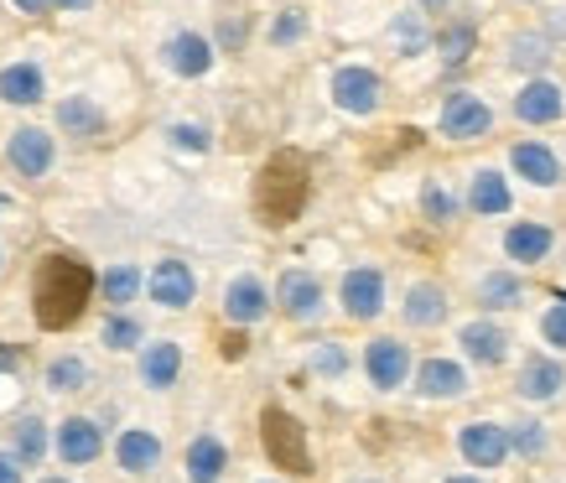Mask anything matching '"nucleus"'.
<instances>
[{"mask_svg": "<svg viewBox=\"0 0 566 483\" xmlns=\"http://www.w3.org/2000/svg\"><path fill=\"white\" fill-rule=\"evenodd\" d=\"M94 296V271L69 250H52L32 271V317L42 333H69L88 312Z\"/></svg>", "mask_w": 566, "mask_h": 483, "instance_id": "f257e3e1", "label": "nucleus"}, {"mask_svg": "<svg viewBox=\"0 0 566 483\" xmlns=\"http://www.w3.org/2000/svg\"><path fill=\"white\" fill-rule=\"evenodd\" d=\"M307 188H312V172L307 161L296 151H275L265 167H260V182H255V208L260 219L271 229H286L302 213V203H307Z\"/></svg>", "mask_w": 566, "mask_h": 483, "instance_id": "f03ea898", "label": "nucleus"}, {"mask_svg": "<svg viewBox=\"0 0 566 483\" xmlns=\"http://www.w3.org/2000/svg\"><path fill=\"white\" fill-rule=\"evenodd\" d=\"M260 442L271 452V463L281 473H296V479H307L312 473V452H307V432H302V421L292 411H265L260 416Z\"/></svg>", "mask_w": 566, "mask_h": 483, "instance_id": "7ed1b4c3", "label": "nucleus"}, {"mask_svg": "<svg viewBox=\"0 0 566 483\" xmlns=\"http://www.w3.org/2000/svg\"><path fill=\"white\" fill-rule=\"evenodd\" d=\"M0 156H6V167L17 177L36 182V177H48L52 167H57V140H52L42 125H17V130L6 136V146H0Z\"/></svg>", "mask_w": 566, "mask_h": 483, "instance_id": "20e7f679", "label": "nucleus"}, {"mask_svg": "<svg viewBox=\"0 0 566 483\" xmlns=\"http://www.w3.org/2000/svg\"><path fill=\"white\" fill-rule=\"evenodd\" d=\"M52 452H57V458H63L69 468L99 463V452H104V421H99V416H63V421L52 427Z\"/></svg>", "mask_w": 566, "mask_h": 483, "instance_id": "39448f33", "label": "nucleus"}, {"mask_svg": "<svg viewBox=\"0 0 566 483\" xmlns=\"http://www.w3.org/2000/svg\"><path fill=\"white\" fill-rule=\"evenodd\" d=\"M146 296H151L156 307H167V312H188L192 302H198V271H192L188 260H156L151 265V276H146Z\"/></svg>", "mask_w": 566, "mask_h": 483, "instance_id": "423d86ee", "label": "nucleus"}, {"mask_svg": "<svg viewBox=\"0 0 566 483\" xmlns=\"http://www.w3.org/2000/svg\"><path fill=\"white\" fill-rule=\"evenodd\" d=\"M271 286L255 276V271H240V276L223 286V323L229 328H255V323H265L271 317Z\"/></svg>", "mask_w": 566, "mask_h": 483, "instance_id": "0eeeda50", "label": "nucleus"}, {"mask_svg": "<svg viewBox=\"0 0 566 483\" xmlns=\"http://www.w3.org/2000/svg\"><path fill=\"white\" fill-rule=\"evenodd\" d=\"M275 307H281V317H292V323H317L327 312L323 281L312 276V271H302V265H292L286 276L275 281Z\"/></svg>", "mask_w": 566, "mask_h": 483, "instance_id": "6e6552de", "label": "nucleus"}, {"mask_svg": "<svg viewBox=\"0 0 566 483\" xmlns=\"http://www.w3.org/2000/svg\"><path fill=\"white\" fill-rule=\"evenodd\" d=\"M333 104L344 109V115H375L379 99H385V84H379V73L375 69H364V63H348V69L333 73Z\"/></svg>", "mask_w": 566, "mask_h": 483, "instance_id": "1a4fd4ad", "label": "nucleus"}, {"mask_svg": "<svg viewBox=\"0 0 566 483\" xmlns=\"http://www.w3.org/2000/svg\"><path fill=\"white\" fill-rule=\"evenodd\" d=\"M338 296H344V312L354 323H375L385 312V271L379 265H354L344 286H338Z\"/></svg>", "mask_w": 566, "mask_h": 483, "instance_id": "9d476101", "label": "nucleus"}, {"mask_svg": "<svg viewBox=\"0 0 566 483\" xmlns=\"http://www.w3.org/2000/svg\"><path fill=\"white\" fill-rule=\"evenodd\" d=\"M364 375L375 390H400V385L411 380V348L400 344V338H375V344L364 348Z\"/></svg>", "mask_w": 566, "mask_h": 483, "instance_id": "9b49d317", "label": "nucleus"}, {"mask_svg": "<svg viewBox=\"0 0 566 483\" xmlns=\"http://www.w3.org/2000/svg\"><path fill=\"white\" fill-rule=\"evenodd\" d=\"M161 437L151 432V427H125L120 437H115V468L120 473H130V479H146V473H156L161 468Z\"/></svg>", "mask_w": 566, "mask_h": 483, "instance_id": "f8f14e48", "label": "nucleus"}, {"mask_svg": "<svg viewBox=\"0 0 566 483\" xmlns=\"http://www.w3.org/2000/svg\"><path fill=\"white\" fill-rule=\"evenodd\" d=\"M161 63L177 73V78H208L213 73V42L203 32H172L167 48H161Z\"/></svg>", "mask_w": 566, "mask_h": 483, "instance_id": "ddd939ff", "label": "nucleus"}, {"mask_svg": "<svg viewBox=\"0 0 566 483\" xmlns=\"http://www.w3.org/2000/svg\"><path fill=\"white\" fill-rule=\"evenodd\" d=\"M42 99H48V73H42V63L21 57V63H6V69H0V104L32 109V104H42Z\"/></svg>", "mask_w": 566, "mask_h": 483, "instance_id": "4468645a", "label": "nucleus"}, {"mask_svg": "<svg viewBox=\"0 0 566 483\" xmlns=\"http://www.w3.org/2000/svg\"><path fill=\"white\" fill-rule=\"evenodd\" d=\"M136 375H140V385H146V390H172V385L182 380V344H172V338L140 344Z\"/></svg>", "mask_w": 566, "mask_h": 483, "instance_id": "2eb2a0df", "label": "nucleus"}, {"mask_svg": "<svg viewBox=\"0 0 566 483\" xmlns=\"http://www.w3.org/2000/svg\"><path fill=\"white\" fill-rule=\"evenodd\" d=\"M182 473H188V483H223V473H229V448H223L219 432H198L188 442V452H182Z\"/></svg>", "mask_w": 566, "mask_h": 483, "instance_id": "dca6fc26", "label": "nucleus"}, {"mask_svg": "<svg viewBox=\"0 0 566 483\" xmlns=\"http://www.w3.org/2000/svg\"><path fill=\"white\" fill-rule=\"evenodd\" d=\"M57 130L69 140H99L109 130V115H104L99 104L88 99V94H69V99H57Z\"/></svg>", "mask_w": 566, "mask_h": 483, "instance_id": "f3484780", "label": "nucleus"}, {"mask_svg": "<svg viewBox=\"0 0 566 483\" xmlns=\"http://www.w3.org/2000/svg\"><path fill=\"white\" fill-rule=\"evenodd\" d=\"M458 452H463L473 468H499L510 458V432L494 427V421H473V427L458 432Z\"/></svg>", "mask_w": 566, "mask_h": 483, "instance_id": "a211bd4d", "label": "nucleus"}, {"mask_svg": "<svg viewBox=\"0 0 566 483\" xmlns=\"http://www.w3.org/2000/svg\"><path fill=\"white\" fill-rule=\"evenodd\" d=\"M494 125V115H489V104L479 99V94H452V99L442 104V130L452 140H473L483 136Z\"/></svg>", "mask_w": 566, "mask_h": 483, "instance_id": "6ab92c4d", "label": "nucleus"}, {"mask_svg": "<svg viewBox=\"0 0 566 483\" xmlns=\"http://www.w3.org/2000/svg\"><path fill=\"white\" fill-rule=\"evenodd\" d=\"M6 437H11V448L6 452H11L21 468H36L42 458H48V448H52V427L42 421V416H32V411H21Z\"/></svg>", "mask_w": 566, "mask_h": 483, "instance_id": "aec40b11", "label": "nucleus"}, {"mask_svg": "<svg viewBox=\"0 0 566 483\" xmlns=\"http://www.w3.org/2000/svg\"><path fill=\"white\" fill-rule=\"evenodd\" d=\"M416 396L421 400H458V396H468V375L452 359H427L416 369Z\"/></svg>", "mask_w": 566, "mask_h": 483, "instance_id": "412c9836", "label": "nucleus"}, {"mask_svg": "<svg viewBox=\"0 0 566 483\" xmlns=\"http://www.w3.org/2000/svg\"><path fill=\"white\" fill-rule=\"evenodd\" d=\"M94 292L104 296V307H109V312H125L140 292H146V271H140V265H130V260H125V265H109L104 276H94Z\"/></svg>", "mask_w": 566, "mask_h": 483, "instance_id": "4be33fe9", "label": "nucleus"}, {"mask_svg": "<svg viewBox=\"0 0 566 483\" xmlns=\"http://www.w3.org/2000/svg\"><path fill=\"white\" fill-rule=\"evenodd\" d=\"M458 344L468 348L473 364L494 369V364H504V354H510V333L499 328V323H468V328L458 333Z\"/></svg>", "mask_w": 566, "mask_h": 483, "instance_id": "5701e85b", "label": "nucleus"}, {"mask_svg": "<svg viewBox=\"0 0 566 483\" xmlns=\"http://www.w3.org/2000/svg\"><path fill=\"white\" fill-rule=\"evenodd\" d=\"M566 390V369L556 359H546V354H535V359L520 364V396L525 400H551Z\"/></svg>", "mask_w": 566, "mask_h": 483, "instance_id": "b1692460", "label": "nucleus"}, {"mask_svg": "<svg viewBox=\"0 0 566 483\" xmlns=\"http://www.w3.org/2000/svg\"><path fill=\"white\" fill-rule=\"evenodd\" d=\"M562 109H566L562 88L546 84V78H535V84H525V88H520V99H515V115H520V120H531V125H551V120H562Z\"/></svg>", "mask_w": 566, "mask_h": 483, "instance_id": "393cba45", "label": "nucleus"}, {"mask_svg": "<svg viewBox=\"0 0 566 483\" xmlns=\"http://www.w3.org/2000/svg\"><path fill=\"white\" fill-rule=\"evenodd\" d=\"M510 161H515L520 182H535V188H556V177H562V161L541 140H520L515 151H510Z\"/></svg>", "mask_w": 566, "mask_h": 483, "instance_id": "a878e982", "label": "nucleus"}, {"mask_svg": "<svg viewBox=\"0 0 566 483\" xmlns=\"http://www.w3.org/2000/svg\"><path fill=\"white\" fill-rule=\"evenodd\" d=\"M400 317L411 323V328H437L447 317V292L437 286V281H416L411 292H406V307H400Z\"/></svg>", "mask_w": 566, "mask_h": 483, "instance_id": "bb28decb", "label": "nucleus"}, {"mask_svg": "<svg viewBox=\"0 0 566 483\" xmlns=\"http://www.w3.org/2000/svg\"><path fill=\"white\" fill-rule=\"evenodd\" d=\"M88 359H78V354H57V359H48V369H42V390H52V396H78V390H88Z\"/></svg>", "mask_w": 566, "mask_h": 483, "instance_id": "cd10ccee", "label": "nucleus"}, {"mask_svg": "<svg viewBox=\"0 0 566 483\" xmlns=\"http://www.w3.org/2000/svg\"><path fill=\"white\" fill-rule=\"evenodd\" d=\"M140 344H146V328H140V317H130V312H104L99 323V348H109V354H130Z\"/></svg>", "mask_w": 566, "mask_h": 483, "instance_id": "c85d7f7f", "label": "nucleus"}, {"mask_svg": "<svg viewBox=\"0 0 566 483\" xmlns=\"http://www.w3.org/2000/svg\"><path fill=\"white\" fill-rule=\"evenodd\" d=\"M504 250H510V260H520V265H535V260L551 255V229L546 224H515L504 234Z\"/></svg>", "mask_w": 566, "mask_h": 483, "instance_id": "c756f323", "label": "nucleus"}, {"mask_svg": "<svg viewBox=\"0 0 566 483\" xmlns=\"http://www.w3.org/2000/svg\"><path fill=\"white\" fill-rule=\"evenodd\" d=\"M520 296H525V281L515 271H489L479 281V307L489 312H504V307H520Z\"/></svg>", "mask_w": 566, "mask_h": 483, "instance_id": "7c9ffc66", "label": "nucleus"}, {"mask_svg": "<svg viewBox=\"0 0 566 483\" xmlns=\"http://www.w3.org/2000/svg\"><path fill=\"white\" fill-rule=\"evenodd\" d=\"M468 203H473V213H504L510 208V182L499 172H479L473 188H468Z\"/></svg>", "mask_w": 566, "mask_h": 483, "instance_id": "2f4dec72", "label": "nucleus"}, {"mask_svg": "<svg viewBox=\"0 0 566 483\" xmlns=\"http://www.w3.org/2000/svg\"><path fill=\"white\" fill-rule=\"evenodd\" d=\"M307 32H312V17L302 6H286V11H275V21H271V48H296Z\"/></svg>", "mask_w": 566, "mask_h": 483, "instance_id": "473e14b6", "label": "nucleus"}, {"mask_svg": "<svg viewBox=\"0 0 566 483\" xmlns=\"http://www.w3.org/2000/svg\"><path fill=\"white\" fill-rule=\"evenodd\" d=\"M312 375H323V380L348 375V348L344 344H317L312 348Z\"/></svg>", "mask_w": 566, "mask_h": 483, "instance_id": "72a5a7b5", "label": "nucleus"}, {"mask_svg": "<svg viewBox=\"0 0 566 483\" xmlns=\"http://www.w3.org/2000/svg\"><path fill=\"white\" fill-rule=\"evenodd\" d=\"M167 140H172L177 151H192V156H203L208 146H213V136H208L203 125H188V120H177L172 130H167Z\"/></svg>", "mask_w": 566, "mask_h": 483, "instance_id": "f704fd0d", "label": "nucleus"}, {"mask_svg": "<svg viewBox=\"0 0 566 483\" xmlns=\"http://www.w3.org/2000/svg\"><path fill=\"white\" fill-rule=\"evenodd\" d=\"M510 448H520L525 458H531V452H541V448H546V427H541V421H520L515 432H510Z\"/></svg>", "mask_w": 566, "mask_h": 483, "instance_id": "c9c22d12", "label": "nucleus"}, {"mask_svg": "<svg viewBox=\"0 0 566 483\" xmlns=\"http://www.w3.org/2000/svg\"><path fill=\"white\" fill-rule=\"evenodd\" d=\"M468 42H473V32H468V27H452V32L437 36V52H442L447 63H463V57H468Z\"/></svg>", "mask_w": 566, "mask_h": 483, "instance_id": "e433bc0d", "label": "nucleus"}, {"mask_svg": "<svg viewBox=\"0 0 566 483\" xmlns=\"http://www.w3.org/2000/svg\"><path fill=\"white\" fill-rule=\"evenodd\" d=\"M541 333H546V344H551V348H562V354H566V296H556V307L546 312Z\"/></svg>", "mask_w": 566, "mask_h": 483, "instance_id": "4c0bfd02", "label": "nucleus"}, {"mask_svg": "<svg viewBox=\"0 0 566 483\" xmlns=\"http://www.w3.org/2000/svg\"><path fill=\"white\" fill-rule=\"evenodd\" d=\"M515 63L520 69H541L546 63V36H515Z\"/></svg>", "mask_w": 566, "mask_h": 483, "instance_id": "58836bf2", "label": "nucleus"}, {"mask_svg": "<svg viewBox=\"0 0 566 483\" xmlns=\"http://www.w3.org/2000/svg\"><path fill=\"white\" fill-rule=\"evenodd\" d=\"M421 213H427V219H437V224H447V219H452V198H447V188H437V182H431V188L421 192Z\"/></svg>", "mask_w": 566, "mask_h": 483, "instance_id": "ea45409f", "label": "nucleus"}, {"mask_svg": "<svg viewBox=\"0 0 566 483\" xmlns=\"http://www.w3.org/2000/svg\"><path fill=\"white\" fill-rule=\"evenodd\" d=\"M395 36H400V52H416L421 42H427V32H421V21H416L411 11H406L400 21H395Z\"/></svg>", "mask_w": 566, "mask_h": 483, "instance_id": "a19ab883", "label": "nucleus"}, {"mask_svg": "<svg viewBox=\"0 0 566 483\" xmlns=\"http://www.w3.org/2000/svg\"><path fill=\"white\" fill-rule=\"evenodd\" d=\"M0 483H27V468H21L6 448H0Z\"/></svg>", "mask_w": 566, "mask_h": 483, "instance_id": "79ce46f5", "label": "nucleus"}, {"mask_svg": "<svg viewBox=\"0 0 566 483\" xmlns=\"http://www.w3.org/2000/svg\"><path fill=\"white\" fill-rule=\"evenodd\" d=\"M6 375H11V380H21V348L0 344V380H6Z\"/></svg>", "mask_w": 566, "mask_h": 483, "instance_id": "37998d69", "label": "nucleus"}, {"mask_svg": "<svg viewBox=\"0 0 566 483\" xmlns=\"http://www.w3.org/2000/svg\"><path fill=\"white\" fill-rule=\"evenodd\" d=\"M219 42H223V48H244V21L240 17L223 21V27H219Z\"/></svg>", "mask_w": 566, "mask_h": 483, "instance_id": "c03bdc74", "label": "nucleus"}, {"mask_svg": "<svg viewBox=\"0 0 566 483\" xmlns=\"http://www.w3.org/2000/svg\"><path fill=\"white\" fill-rule=\"evenodd\" d=\"M11 6H17L21 17H48L52 11V0H11Z\"/></svg>", "mask_w": 566, "mask_h": 483, "instance_id": "a18cd8bd", "label": "nucleus"}, {"mask_svg": "<svg viewBox=\"0 0 566 483\" xmlns=\"http://www.w3.org/2000/svg\"><path fill=\"white\" fill-rule=\"evenodd\" d=\"M94 0H52V11H88Z\"/></svg>", "mask_w": 566, "mask_h": 483, "instance_id": "49530a36", "label": "nucleus"}, {"mask_svg": "<svg viewBox=\"0 0 566 483\" xmlns=\"http://www.w3.org/2000/svg\"><path fill=\"white\" fill-rule=\"evenodd\" d=\"M551 32L566 36V6H556V11H551Z\"/></svg>", "mask_w": 566, "mask_h": 483, "instance_id": "de8ad7c7", "label": "nucleus"}, {"mask_svg": "<svg viewBox=\"0 0 566 483\" xmlns=\"http://www.w3.org/2000/svg\"><path fill=\"white\" fill-rule=\"evenodd\" d=\"M36 483H73V479H63V473H42Z\"/></svg>", "mask_w": 566, "mask_h": 483, "instance_id": "09e8293b", "label": "nucleus"}, {"mask_svg": "<svg viewBox=\"0 0 566 483\" xmlns=\"http://www.w3.org/2000/svg\"><path fill=\"white\" fill-rule=\"evenodd\" d=\"M447 483H483V479H473V473H458V479H447Z\"/></svg>", "mask_w": 566, "mask_h": 483, "instance_id": "8fccbe9b", "label": "nucleus"}, {"mask_svg": "<svg viewBox=\"0 0 566 483\" xmlns=\"http://www.w3.org/2000/svg\"><path fill=\"white\" fill-rule=\"evenodd\" d=\"M421 6H431V11H442V6H447V0H421Z\"/></svg>", "mask_w": 566, "mask_h": 483, "instance_id": "3c124183", "label": "nucleus"}, {"mask_svg": "<svg viewBox=\"0 0 566 483\" xmlns=\"http://www.w3.org/2000/svg\"><path fill=\"white\" fill-rule=\"evenodd\" d=\"M354 483H375V479H354Z\"/></svg>", "mask_w": 566, "mask_h": 483, "instance_id": "603ef678", "label": "nucleus"}, {"mask_svg": "<svg viewBox=\"0 0 566 483\" xmlns=\"http://www.w3.org/2000/svg\"><path fill=\"white\" fill-rule=\"evenodd\" d=\"M260 483H271V479H260Z\"/></svg>", "mask_w": 566, "mask_h": 483, "instance_id": "864d4df0", "label": "nucleus"}, {"mask_svg": "<svg viewBox=\"0 0 566 483\" xmlns=\"http://www.w3.org/2000/svg\"><path fill=\"white\" fill-rule=\"evenodd\" d=\"M0 260H6V255H0Z\"/></svg>", "mask_w": 566, "mask_h": 483, "instance_id": "5fc2aeb1", "label": "nucleus"}]
</instances>
